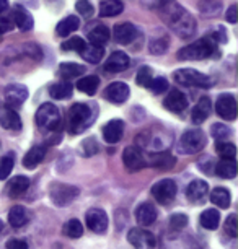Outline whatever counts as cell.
Instances as JSON below:
<instances>
[{"label":"cell","instance_id":"cell-1","mask_svg":"<svg viewBox=\"0 0 238 249\" xmlns=\"http://www.w3.org/2000/svg\"><path fill=\"white\" fill-rule=\"evenodd\" d=\"M162 5V15L163 20L171 31L181 39H188L196 33V20L189 12H186L178 3H173L170 0H165Z\"/></svg>","mask_w":238,"mask_h":249},{"label":"cell","instance_id":"cell-2","mask_svg":"<svg viewBox=\"0 0 238 249\" xmlns=\"http://www.w3.org/2000/svg\"><path fill=\"white\" fill-rule=\"evenodd\" d=\"M96 107L93 109L87 103H75L67 114V130L73 135L82 134L95 122Z\"/></svg>","mask_w":238,"mask_h":249},{"label":"cell","instance_id":"cell-3","mask_svg":"<svg viewBox=\"0 0 238 249\" xmlns=\"http://www.w3.org/2000/svg\"><path fill=\"white\" fill-rule=\"evenodd\" d=\"M219 55V43L209 35L196 43L186 46L178 53V59L181 60H201Z\"/></svg>","mask_w":238,"mask_h":249},{"label":"cell","instance_id":"cell-4","mask_svg":"<svg viewBox=\"0 0 238 249\" xmlns=\"http://www.w3.org/2000/svg\"><path fill=\"white\" fill-rule=\"evenodd\" d=\"M36 125L44 132H54L60 127V112L53 103H44L36 111Z\"/></svg>","mask_w":238,"mask_h":249},{"label":"cell","instance_id":"cell-5","mask_svg":"<svg viewBox=\"0 0 238 249\" xmlns=\"http://www.w3.org/2000/svg\"><path fill=\"white\" fill-rule=\"evenodd\" d=\"M175 82L184 87H194V88H212L214 78L209 75H204L194 69H180L173 75Z\"/></svg>","mask_w":238,"mask_h":249},{"label":"cell","instance_id":"cell-6","mask_svg":"<svg viewBox=\"0 0 238 249\" xmlns=\"http://www.w3.org/2000/svg\"><path fill=\"white\" fill-rule=\"evenodd\" d=\"M78 194H80V189H78V187L62 184V182H55V184L51 186V189H49L51 200H53V204L57 207H65V205L72 204V202L78 197Z\"/></svg>","mask_w":238,"mask_h":249},{"label":"cell","instance_id":"cell-7","mask_svg":"<svg viewBox=\"0 0 238 249\" xmlns=\"http://www.w3.org/2000/svg\"><path fill=\"white\" fill-rule=\"evenodd\" d=\"M207 139L201 129H189L183 134V137L180 140V148L181 152L186 155H194L199 153L201 150L206 147Z\"/></svg>","mask_w":238,"mask_h":249},{"label":"cell","instance_id":"cell-8","mask_svg":"<svg viewBox=\"0 0 238 249\" xmlns=\"http://www.w3.org/2000/svg\"><path fill=\"white\" fill-rule=\"evenodd\" d=\"M176 191H178L176 182L173 179H170V178H166V179L158 181L157 184L152 187V196L158 204L166 205L175 199Z\"/></svg>","mask_w":238,"mask_h":249},{"label":"cell","instance_id":"cell-9","mask_svg":"<svg viewBox=\"0 0 238 249\" xmlns=\"http://www.w3.org/2000/svg\"><path fill=\"white\" fill-rule=\"evenodd\" d=\"M128 239L134 246V249H155V246H157L155 234L152 231H148V230H144V228L129 230Z\"/></svg>","mask_w":238,"mask_h":249},{"label":"cell","instance_id":"cell-10","mask_svg":"<svg viewBox=\"0 0 238 249\" xmlns=\"http://www.w3.org/2000/svg\"><path fill=\"white\" fill-rule=\"evenodd\" d=\"M87 227L95 233H105L110 227V220L105 210L101 209H90L85 215Z\"/></svg>","mask_w":238,"mask_h":249},{"label":"cell","instance_id":"cell-11","mask_svg":"<svg viewBox=\"0 0 238 249\" xmlns=\"http://www.w3.org/2000/svg\"><path fill=\"white\" fill-rule=\"evenodd\" d=\"M217 114L225 121H235L237 119V100L232 95H220L216 103Z\"/></svg>","mask_w":238,"mask_h":249},{"label":"cell","instance_id":"cell-12","mask_svg":"<svg viewBox=\"0 0 238 249\" xmlns=\"http://www.w3.org/2000/svg\"><path fill=\"white\" fill-rule=\"evenodd\" d=\"M129 93H130L129 87L126 85L124 82H113L111 85L106 87L103 96H105V100H108L110 103H114V105H121V103L128 101Z\"/></svg>","mask_w":238,"mask_h":249},{"label":"cell","instance_id":"cell-13","mask_svg":"<svg viewBox=\"0 0 238 249\" xmlns=\"http://www.w3.org/2000/svg\"><path fill=\"white\" fill-rule=\"evenodd\" d=\"M28 98V88L20 83H12L5 88V103L10 107H18L26 101Z\"/></svg>","mask_w":238,"mask_h":249},{"label":"cell","instance_id":"cell-14","mask_svg":"<svg viewBox=\"0 0 238 249\" xmlns=\"http://www.w3.org/2000/svg\"><path fill=\"white\" fill-rule=\"evenodd\" d=\"M123 161L124 166L128 168L129 171H141L144 166L147 164L146 158H144L142 152L135 147H128L123 152Z\"/></svg>","mask_w":238,"mask_h":249},{"label":"cell","instance_id":"cell-15","mask_svg":"<svg viewBox=\"0 0 238 249\" xmlns=\"http://www.w3.org/2000/svg\"><path fill=\"white\" fill-rule=\"evenodd\" d=\"M113 35H114V41L118 44L129 46L137 37V28L132 23H119V25L114 26Z\"/></svg>","mask_w":238,"mask_h":249},{"label":"cell","instance_id":"cell-16","mask_svg":"<svg viewBox=\"0 0 238 249\" xmlns=\"http://www.w3.org/2000/svg\"><path fill=\"white\" fill-rule=\"evenodd\" d=\"M163 106H165L168 111L180 114V112H183L186 107H188V98H186L183 91L171 90L168 93V96L165 98V101H163Z\"/></svg>","mask_w":238,"mask_h":249},{"label":"cell","instance_id":"cell-17","mask_svg":"<svg viewBox=\"0 0 238 249\" xmlns=\"http://www.w3.org/2000/svg\"><path fill=\"white\" fill-rule=\"evenodd\" d=\"M135 220H137V223L141 227H148L157 220V209L150 202H142L135 209Z\"/></svg>","mask_w":238,"mask_h":249},{"label":"cell","instance_id":"cell-18","mask_svg":"<svg viewBox=\"0 0 238 249\" xmlns=\"http://www.w3.org/2000/svg\"><path fill=\"white\" fill-rule=\"evenodd\" d=\"M124 134V122L121 119H113L103 127V139L108 143H118Z\"/></svg>","mask_w":238,"mask_h":249},{"label":"cell","instance_id":"cell-19","mask_svg":"<svg viewBox=\"0 0 238 249\" xmlns=\"http://www.w3.org/2000/svg\"><path fill=\"white\" fill-rule=\"evenodd\" d=\"M0 124H2V127L7 130H20L21 129V117L13 107L7 106V107H3L2 112H0Z\"/></svg>","mask_w":238,"mask_h":249},{"label":"cell","instance_id":"cell-20","mask_svg":"<svg viewBox=\"0 0 238 249\" xmlns=\"http://www.w3.org/2000/svg\"><path fill=\"white\" fill-rule=\"evenodd\" d=\"M128 67H129V57H128V54L121 53V51L113 53L105 62V70L111 73L123 72V70H126Z\"/></svg>","mask_w":238,"mask_h":249},{"label":"cell","instance_id":"cell-21","mask_svg":"<svg viewBox=\"0 0 238 249\" xmlns=\"http://www.w3.org/2000/svg\"><path fill=\"white\" fill-rule=\"evenodd\" d=\"M211 112H212V103L207 96H204V98H201L198 101V105L194 106L193 112H191V121H193L194 124H202V122L211 116Z\"/></svg>","mask_w":238,"mask_h":249},{"label":"cell","instance_id":"cell-22","mask_svg":"<svg viewBox=\"0 0 238 249\" xmlns=\"http://www.w3.org/2000/svg\"><path fill=\"white\" fill-rule=\"evenodd\" d=\"M12 20L18 26V30H20V31H30L33 28V25H35L31 13L21 5H15V8H13V18H12Z\"/></svg>","mask_w":238,"mask_h":249},{"label":"cell","instance_id":"cell-23","mask_svg":"<svg viewBox=\"0 0 238 249\" xmlns=\"http://www.w3.org/2000/svg\"><path fill=\"white\" fill-rule=\"evenodd\" d=\"M148 160H150V164L153 168H157V170L160 171H168L171 170V168L175 166L176 160L171 153L168 152H158V153H152L150 157H148Z\"/></svg>","mask_w":238,"mask_h":249},{"label":"cell","instance_id":"cell-24","mask_svg":"<svg viewBox=\"0 0 238 249\" xmlns=\"http://www.w3.org/2000/svg\"><path fill=\"white\" fill-rule=\"evenodd\" d=\"M46 157V145H35L23 158V166L28 170H35Z\"/></svg>","mask_w":238,"mask_h":249},{"label":"cell","instance_id":"cell-25","mask_svg":"<svg viewBox=\"0 0 238 249\" xmlns=\"http://www.w3.org/2000/svg\"><path fill=\"white\" fill-rule=\"evenodd\" d=\"M30 222V212L23 205H13L8 212V223L13 228H21Z\"/></svg>","mask_w":238,"mask_h":249},{"label":"cell","instance_id":"cell-26","mask_svg":"<svg viewBox=\"0 0 238 249\" xmlns=\"http://www.w3.org/2000/svg\"><path fill=\"white\" fill-rule=\"evenodd\" d=\"M207 191H209V186L206 181L194 179L189 182L188 187H186V196H188V199L194 200V202H202V199L207 194Z\"/></svg>","mask_w":238,"mask_h":249},{"label":"cell","instance_id":"cell-27","mask_svg":"<svg viewBox=\"0 0 238 249\" xmlns=\"http://www.w3.org/2000/svg\"><path fill=\"white\" fill-rule=\"evenodd\" d=\"M28 187H30V178L26 176H15L10 182L7 184V196L12 199H17L18 196H21Z\"/></svg>","mask_w":238,"mask_h":249},{"label":"cell","instance_id":"cell-28","mask_svg":"<svg viewBox=\"0 0 238 249\" xmlns=\"http://www.w3.org/2000/svg\"><path fill=\"white\" fill-rule=\"evenodd\" d=\"M78 26H80V20L73 15H69V17H65L64 20H60L59 25L55 26V35L60 37H65V36L72 35L73 31H77Z\"/></svg>","mask_w":238,"mask_h":249},{"label":"cell","instance_id":"cell-29","mask_svg":"<svg viewBox=\"0 0 238 249\" xmlns=\"http://www.w3.org/2000/svg\"><path fill=\"white\" fill-rule=\"evenodd\" d=\"M83 72H85V67L75 62H64L59 65V77H62L65 82H69V80H72V78L82 77Z\"/></svg>","mask_w":238,"mask_h":249},{"label":"cell","instance_id":"cell-30","mask_svg":"<svg viewBox=\"0 0 238 249\" xmlns=\"http://www.w3.org/2000/svg\"><path fill=\"white\" fill-rule=\"evenodd\" d=\"M216 175L223 179H233L237 176V163L235 160L222 158V161L216 164Z\"/></svg>","mask_w":238,"mask_h":249},{"label":"cell","instance_id":"cell-31","mask_svg":"<svg viewBox=\"0 0 238 249\" xmlns=\"http://www.w3.org/2000/svg\"><path fill=\"white\" fill-rule=\"evenodd\" d=\"M78 54H80L82 57L87 60V62H90V64H98L101 59H103L105 49H103V46L85 44V46H83V49H82Z\"/></svg>","mask_w":238,"mask_h":249},{"label":"cell","instance_id":"cell-32","mask_svg":"<svg viewBox=\"0 0 238 249\" xmlns=\"http://www.w3.org/2000/svg\"><path fill=\"white\" fill-rule=\"evenodd\" d=\"M124 5L121 0H101L100 3V17H116L121 15Z\"/></svg>","mask_w":238,"mask_h":249},{"label":"cell","instance_id":"cell-33","mask_svg":"<svg viewBox=\"0 0 238 249\" xmlns=\"http://www.w3.org/2000/svg\"><path fill=\"white\" fill-rule=\"evenodd\" d=\"M88 41L95 46H105L110 41V30L105 25H96L88 33Z\"/></svg>","mask_w":238,"mask_h":249},{"label":"cell","instance_id":"cell-34","mask_svg":"<svg viewBox=\"0 0 238 249\" xmlns=\"http://www.w3.org/2000/svg\"><path fill=\"white\" fill-rule=\"evenodd\" d=\"M211 200L214 205L219 207V209H228L230 200H232L230 191L225 189V187H216V189H212V192H211Z\"/></svg>","mask_w":238,"mask_h":249},{"label":"cell","instance_id":"cell-35","mask_svg":"<svg viewBox=\"0 0 238 249\" xmlns=\"http://www.w3.org/2000/svg\"><path fill=\"white\" fill-rule=\"evenodd\" d=\"M201 227L206 228V230H216L219 227V223H220V213L217 212V210L214 209H207L204 210L202 213H201Z\"/></svg>","mask_w":238,"mask_h":249},{"label":"cell","instance_id":"cell-36","mask_svg":"<svg viewBox=\"0 0 238 249\" xmlns=\"http://www.w3.org/2000/svg\"><path fill=\"white\" fill-rule=\"evenodd\" d=\"M73 91V87L72 83L69 82H59V83H54V85L49 87V95L54 98V100H65L72 95Z\"/></svg>","mask_w":238,"mask_h":249},{"label":"cell","instance_id":"cell-37","mask_svg":"<svg viewBox=\"0 0 238 249\" xmlns=\"http://www.w3.org/2000/svg\"><path fill=\"white\" fill-rule=\"evenodd\" d=\"M98 85H100V78L96 75H87V77L80 78L77 82V88L87 95H95L96 90H98Z\"/></svg>","mask_w":238,"mask_h":249},{"label":"cell","instance_id":"cell-38","mask_svg":"<svg viewBox=\"0 0 238 249\" xmlns=\"http://www.w3.org/2000/svg\"><path fill=\"white\" fill-rule=\"evenodd\" d=\"M64 234H65V236H69V238H73V239L80 238L82 234H83V227H82V223L78 222L77 218L69 220V222L64 225Z\"/></svg>","mask_w":238,"mask_h":249},{"label":"cell","instance_id":"cell-39","mask_svg":"<svg viewBox=\"0 0 238 249\" xmlns=\"http://www.w3.org/2000/svg\"><path fill=\"white\" fill-rule=\"evenodd\" d=\"M222 8V3L220 0H201L199 3V10L201 13H204V15H217L219 12H220Z\"/></svg>","mask_w":238,"mask_h":249},{"label":"cell","instance_id":"cell-40","mask_svg":"<svg viewBox=\"0 0 238 249\" xmlns=\"http://www.w3.org/2000/svg\"><path fill=\"white\" fill-rule=\"evenodd\" d=\"M216 150H217V155L220 158L235 160L237 148H235V145H233V143H230V142H217Z\"/></svg>","mask_w":238,"mask_h":249},{"label":"cell","instance_id":"cell-41","mask_svg":"<svg viewBox=\"0 0 238 249\" xmlns=\"http://www.w3.org/2000/svg\"><path fill=\"white\" fill-rule=\"evenodd\" d=\"M13 164H15V158H13L12 153L0 158V181L7 179L8 175H10L13 170Z\"/></svg>","mask_w":238,"mask_h":249},{"label":"cell","instance_id":"cell-42","mask_svg":"<svg viewBox=\"0 0 238 249\" xmlns=\"http://www.w3.org/2000/svg\"><path fill=\"white\" fill-rule=\"evenodd\" d=\"M153 78V72L150 67H141L137 72V77H135V82H137L139 87H146L148 88V85H150Z\"/></svg>","mask_w":238,"mask_h":249},{"label":"cell","instance_id":"cell-43","mask_svg":"<svg viewBox=\"0 0 238 249\" xmlns=\"http://www.w3.org/2000/svg\"><path fill=\"white\" fill-rule=\"evenodd\" d=\"M170 228L175 230V231H181L186 225H188V215L184 213H173L170 217Z\"/></svg>","mask_w":238,"mask_h":249},{"label":"cell","instance_id":"cell-44","mask_svg":"<svg viewBox=\"0 0 238 249\" xmlns=\"http://www.w3.org/2000/svg\"><path fill=\"white\" fill-rule=\"evenodd\" d=\"M85 44L87 43H85V39H83V37L73 36V37H71V39L65 41V43L62 44V51H77V53H80Z\"/></svg>","mask_w":238,"mask_h":249},{"label":"cell","instance_id":"cell-45","mask_svg":"<svg viewBox=\"0 0 238 249\" xmlns=\"http://www.w3.org/2000/svg\"><path fill=\"white\" fill-rule=\"evenodd\" d=\"M80 152L82 155H85V157H92V155L98 153V142L93 137L85 139L80 145Z\"/></svg>","mask_w":238,"mask_h":249},{"label":"cell","instance_id":"cell-46","mask_svg":"<svg viewBox=\"0 0 238 249\" xmlns=\"http://www.w3.org/2000/svg\"><path fill=\"white\" fill-rule=\"evenodd\" d=\"M148 88L155 93V95H162V93H165L168 90V80L163 78V77H157V78H152L150 85Z\"/></svg>","mask_w":238,"mask_h":249},{"label":"cell","instance_id":"cell-47","mask_svg":"<svg viewBox=\"0 0 238 249\" xmlns=\"http://www.w3.org/2000/svg\"><path fill=\"white\" fill-rule=\"evenodd\" d=\"M148 48L153 54H163L168 49V37H157V39H152Z\"/></svg>","mask_w":238,"mask_h":249},{"label":"cell","instance_id":"cell-48","mask_svg":"<svg viewBox=\"0 0 238 249\" xmlns=\"http://www.w3.org/2000/svg\"><path fill=\"white\" fill-rule=\"evenodd\" d=\"M211 132H212V135H214V139H217V140H225L228 135L232 134V130H230V127H227L225 124H214L212 125V129H211Z\"/></svg>","mask_w":238,"mask_h":249},{"label":"cell","instance_id":"cell-49","mask_svg":"<svg viewBox=\"0 0 238 249\" xmlns=\"http://www.w3.org/2000/svg\"><path fill=\"white\" fill-rule=\"evenodd\" d=\"M225 233L230 238H237L238 234V220H237V213L228 215V218L225 220Z\"/></svg>","mask_w":238,"mask_h":249},{"label":"cell","instance_id":"cell-50","mask_svg":"<svg viewBox=\"0 0 238 249\" xmlns=\"http://www.w3.org/2000/svg\"><path fill=\"white\" fill-rule=\"evenodd\" d=\"M75 8L83 18H90V17H93V13H95V8H93V5L88 2V0H78Z\"/></svg>","mask_w":238,"mask_h":249},{"label":"cell","instance_id":"cell-51","mask_svg":"<svg viewBox=\"0 0 238 249\" xmlns=\"http://www.w3.org/2000/svg\"><path fill=\"white\" fill-rule=\"evenodd\" d=\"M13 28V20L12 18H5V17H0V35L3 33H8Z\"/></svg>","mask_w":238,"mask_h":249},{"label":"cell","instance_id":"cell-52","mask_svg":"<svg viewBox=\"0 0 238 249\" xmlns=\"http://www.w3.org/2000/svg\"><path fill=\"white\" fill-rule=\"evenodd\" d=\"M7 249H28V243L23 239H10L7 241Z\"/></svg>","mask_w":238,"mask_h":249},{"label":"cell","instance_id":"cell-53","mask_svg":"<svg viewBox=\"0 0 238 249\" xmlns=\"http://www.w3.org/2000/svg\"><path fill=\"white\" fill-rule=\"evenodd\" d=\"M225 18H227V21H228V23H237V20H238V13H237V5H235V3H233V5H230V8L227 10Z\"/></svg>","mask_w":238,"mask_h":249},{"label":"cell","instance_id":"cell-54","mask_svg":"<svg viewBox=\"0 0 238 249\" xmlns=\"http://www.w3.org/2000/svg\"><path fill=\"white\" fill-rule=\"evenodd\" d=\"M8 7V0H0V13L5 12Z\"/></svg>","mask_w":238,"mask_h":249},{"label":"cell","instance_id":"cell-55","mask_svg":"<svg viewBox=\"0 0 238 249\" xmlns=\"http://www.w3.org/2000/svg\"><path fill=\"white\" fill-rule=\"evenodd\" d=\"M2 230H3V222L0 220V233H2Z\"/></svg>","mask_w":238,"mask_h":249}]
</instances>
